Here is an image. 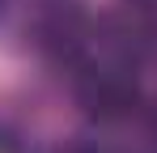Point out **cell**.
<instances>
[{
  "mask_svg": "<svg viewBox=\"0 0 157 153\" xmlns=\"http://www.w3.org/2000/svg\"><path fill=\"white\" fill-rule=\"evenodd\" d=\"M34 43L55 64H85V43H89V17L77 0H43L34 13Z\"/></svg>",
  "mask_w": 157,
  "mask_h": 153,
  "instance_id": "2",
  "label": "cell"
},
{
  "mask_svg": "<svg viewBox=\"0 0 157 153\" xmlns=\"http://www.w3.org/2000/svg\"><path fill=\"white\" fill-rule=\"evenodd\" d=\"M64 153H115V149H106V145H98V140H72Z\"/></svg>",
  "mask_w": 157,
  "mask_h": 153,
  "instance_id": "3",
  "label": "cell"
},
{
  "mask_svg": "<svg viewBox=\"0 0 157 153\" xmlns=\"http://www.w3.org/2000/svg\"><path fill=\"white\" fill-rule=\"evenodd\" d=\"M4 9H9V0H0V17H4Z\"/></svg>",
  "mask_w": 157,
  "mask_h": 153,
  "instance_id": "4",
  "label": "cell"
},
{
  "mask_svg": "<svg viewBox=\"0 0 157 153\" xmlns=\"http://www.w3.org/2000/svg\"><path fill=\"white\" fill-rule=\"evenodd\" d=\"M136 4H144V9H149V4H157V0H136Z\"/></svg>",
  "mask_w": 157,
  "mask_h": 153,
  "instance_id": "5",
  "label": "cell"
},
{
  "mask_svg": "<svg viewBox=\"0 0 157 153\" xmlns=\"http://www.w3.org/2000/svg\"><path fill=\"white\" fill-rule=\"evenodd\" d=\"M72 89H77L81 111L89 119H102V124L128 119L140 106V89H136V81L123 64H81Z\"/></svg>",
  "mask_w": 157,
  "mask_h": 153,
  "instance_id": "1",
  "label": "cell"
}]
</instances>
